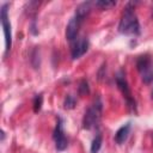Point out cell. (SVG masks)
<instances>
[{
    "instance_id": "obj_1",
    "label": "cell",
    "mask_w": 153,
    "mask_h": 153,
    "mask_svg": "<svg viewBox=\"0 0 153 153\" xmlns=\"http://www.w3.org/2000/svg\"><path fill=\"white\" fill-rule=\"evenodd\" d=\"M133 2L127 4L120 24H118V31L123 35H134L137 36L140 35V24L137 20V17L134 12V7H133Z\"/></svg>"
},
{
    "instance_id": "obj_2",
    "label": "cell",
    "mask_w": 153,
    "mask_h": 153,
    "mask_svg": "<svg viewBox=\"0 0 153 153\" xmlns=\"http://www.w3.org/2000/svg\"><path fill=\"white\" fill-rule=\"evenodd\" d=\"M102 110H103V103L100 100V97H97L93 103L91 104V106L86 110L84 118H82V127L85 129H92L97 126V123L99 122L100 115H102Z\"/></svg>"
},
{
    "instance_id": "obj_3",
    "label": "cell",
    "mask_w": 153,
    "mask_h": 153,
    "mask_svg": "<svg viewBox=\"0 0 153 153\" xmlns=\"http://www.w3.org/2000/svg\"><path fill=\"white\" fill-rule=\"evenodd\" d=\"M136 68L140 73L141 80L145 84H149L153 81V61L148 54H143L137 57Z\"/></svg>"
},
{
    "instance_id": "obj_4",
    "label": "cell",
    "mask_w": 153,
    "mask_h": 153,
    "mask_svg": "<svg viewBox=\"0 0 153 153\" xmlns=\"http://www.w3.org/2000/svg\"><path fill=\"white\" fill-rule=\"evenodd\" d=\"M116 85H117L118 90L121 91V93L123 94V97L126 98L128 106H130L131 109H135V100L131 97V92H130V88L128 86V82H127V79H126V74H124V72L122 69L118 71V73L116 74Z\"/></svg>"
},
{
    "instance_id": "obj_5",
    "label": "cell",
    "mask_w": 153,
    "mask_h": 153,
    "mask_svg": "<svg viewBox=\"0 0 153 153\" xmlns=\"http://www.w3.org/2000/svg\"><path fill=\"white\" fill-rule=\"evenodd\" d=\"M7 4H4L1 6V13H0V18H1V25H2V30H4V35H5V44H6V51H8L11 49L12 45V35H11V24L8 20V16H7Z\"/></svg>"
},
{
    "instance_id": "obj_6",
    "label": "cell",
    "mask_w": 153,
    "mask_h": 153,
    "mask_svg": "<svg viewBox=\"0 0 153 153\" xmlns=\"http://www.w3.org/2000/svg\"><path fill=\"white\" fill-rule=\"evenodd\" d=\"M53 139H54L55 147H56L57 151H63V149L67 148L68 141H67V137H66L65 131H63V123H62V118L61 117L57 118L56 127H55L54 134H53Z\"/></svg>"
},
{
    "instance_id": "obj_7",
    "label": "cell",
    "mask_w": 153,
    "mask_h": 153,
    "mask_svg": "<svg viewBox=\"0 0 153 153\" xmlns=\"http://www.w3.org/2000/svg\"><path fill=\"white\" fill-rule=\"evenodd\" d=\"M81 23H82V19L75 14L71 18V20L68 22V24L66 26V38L68 41H74L76 38Z\"/></svg>"
},
{
    "instance_id": "obj_8",
    "label": "cell",
    "mask_w": 153,
    "mask_h": 153,
    "mask_svg": "<svg viewBox=\"0 0 153 153\" xmlns=\"http://www.w3.org/2000/svg\"><path fill=\"white\" fill-rule=\"evenodd\" d=\"M88 50V39L86 37H80L78 38L72 48V59L78 60L80 59L86 51Z\"/></svg>"
},
{
    "instance_id": "obj_9",
    "label": "cell",
    "mask_w": 153,
    "mask_h": 153,
    "mask_svg": "<svg viewBox=\"0 0 153 153\" xmlns=\"http://www.w3.org/2000/svg\"><path fill=\"white\" fill-rule=\"evenodd\" d=\"M130 128H131L130 122H127L126 124H123L122 127L118 128V130L115 134V141H116V143L123 145L127 141V139L129 136V133H130Z\"/></svg>"
},
{
    "instance_id": "obj_10",
    "label": "cell",
    "mask_w": 153,
    "mask_h": 153,
    "mask_svg": "<svg viewBox=\"0 0 153 153\" xmlns=\"http://www.w3.org/2000/svg\"><path fill=\"white\" fill-rule=\"evenodd\" d=\"M91 5H92V4H91L90 1L80 4V5L76 7V10H75V16H78L79 18H81V19L84 20L85 17L91 12Z\"/></svg>"
},
{
    "instance_id": "obj_11",
    "label": "cell",
    "mask_w": 153,
    "mask_h": 153,
    "mask_svg": "<svg viewBox=\"0 0 153 153\" xmlns=\"http://www.w3.org/2000/svg\"><path fill=\"white\" fill-rule=\"evenodd\" d=\"M102 143H103L102 135L100 134L96 135V137L92 140V143H91V153H98L102 147Z\"/></svg>"
},
{
    "instance_id": "obj_12",
    "label": "cell",
    "mask_w": 153,
    "mask_h": 153,
    "mask_svg": "<svg viewBox=\"0 0 153 153\" xmlns=\"http://www.w3.org/2000/svg\"><path fill=\"white\" fill-rule=\"evenodd\" d=\"M94 5L102 10H109L111 7H114L116 5V1H109V0H99V1H96Z\"/></svg>"
},
{
    "instance_id": "obj_13",
    "label": "cell",
    "mask_w": 153,
    "mask_h": 153,
    "mask_svg": "<svg viewBox=\"0 0 153 153\" xmlns=\"http://www.w3.org/2000/svg\"><path fill=\"white\" fill-rule=\"evenodd\" d=\"M88 92H90L88 82H87L85 79H82V80L80 81V84H79V87H78V93H79L81 97H84V96L88 94Z\"/></svg>"
},
{
    "instance_id": "obj_14",
    "label": "cell",
    "mask_w": 153,
    "mask_h": 153,
    "mask_svg": "<svg viewBox=\"0 0 153 153\" xmlns=\"http://www.w3.org/2000/svg\"><path fill=\"white\" fill-rule=\"evenodd\" d=\"M76 102H75V98L71 94H68L66 98H65V102H63V106L65 109H73L75 106Z\"/></svg>"
},
{
    "instance_id": "obj_15",
    "label": "cell",
    "mask_w": 153,
    "mask_h": 153,
    "mask_svg": "<svg viewBox=\"0 0 153 153\" xmlns=\"http://www.w3.org/2000/svg\"><path fill=\"white\" fill-rule=\"evenodd\" d=\"M42 103H43V97H42V94H41V93H39V94H36V97H35V99H33V111H35V112H38V111L41 110Z\"/></svg>"
},
{
    "instance_id": "obj_16",
    "label": "cell",
    "mask_w": 153,
    "mask_h": 153,
    "mask_svg": "<svg viewBox=\"0 0 153 153\" xmlns=\"http://www.w3.org/2000/svg\"><path fill=\"white\" fill-rule=\"evenodd\" d=\"M151 98L153 99V90H152V93H151Z\"/></svg>"
}]
</instances>
